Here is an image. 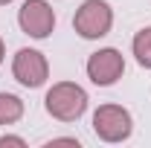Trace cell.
<instances>
[{"mask_svg": "<svg viewBox=\"0 0 151 148\" xmlns=\"http://www.w3.org/2000/svg\"><path fill=\"white\" fill-rule=\"evenodd\" d=\"M44 108L58 122H76L87 111V90L76 81H55L44 96Z\"/></svg>", "mask_w": 151, "mask_h": 148, "instance_id": "cell-1", "label": "cell"}, {"mask_svg": "<svg viewBox=\"0 0 151 148\" xmlns=\"http://www.w3.org/2000/svg\"><path fill=\"white\" fill-rule=\"evenodd\" d=\"M113 26V9L111 3L105 0H84L78 9H76V18H73V29L84 41H99L111 32Z\"/></svg>", "mask_w": 151, "mask_h": 148, "instance_id": "cell-2", "label": "cell"}, {"mask_svg": "<svg viewBox=\"0 0 151 148\" xmlns=\"http://www.w3.org/2000/svg\"><path fill=\"white\" fill-rule=\"evenodd\" d=\"M134 131L131 111L122 105H99L93 113V134L102 142H125Z\"/></svg>", "mask_w": 151, "mask_h": 148, "instance_id": "cell-3", "label": "cell"}, {"mask_svg": "<svg viewBox=\"0 0 151 148\" xmlns=\"http://www.w3.org/2000/svg\"><path fill=\"white\" fill-rule=\"evenodd\" d=\"M18 26L23 35L44 41L55 29V12H52V6L47 0H23L18 9Z\"/></svg>", "mask_w": 151, "mask_h": 148, "instance_id": "cell-4", "label": "cell"}, {"mask_svg": "<svg viewBox=\"0 0 151 148\" xmlns=\"http://www.w3.org/2000/svg\"><path fill=\"white\" fill-rule=\"evenodd\" d=\"M84 70H87V78L93 81L96 87H111V84H116V81L122 78V73H125V55H122L119 50H113V47L96 50L93 55L87 58Z\"/></svg>", "mask_w": 151, "mask_h": 148, "instance_id": "cell-5", "label": "cell"}, {"mask_svg": "<svg viewBox=\"0 0 151 148\" xmlns=\"http://www.w3.org/2000/svg\"><path fill=\"white\" fill-rule=\"evenodd\" d=\"M12 75H15V81L23 84V87H41L50 78V61H47L44 52L23 47L12 58Z\"/></svg>", "mask_w": 151, "mask_h": 148, "instance_id": "cell-6", "label": "cell"}, {"mask_svg": "<svg viewBox=\"0 0 151 148\" xmlns=\"http://www.w3.org/2000/svg\"><path fill=\"white\" fill-rule=\"evenodd\" d=\"M23 111L26 108H23V99L20 96H15V93H0V128L20 122Z\"/></svg>", "mask_w": 151, "mask_h": 148, "instance_id": "cell-7", "label": "cell"}, {"mask_svg": "<svg viewBox=\"0 0 151 148\" xmlns=\"http://www.w3.org/2000/svg\"><path fill=\"white\" fill-rule=\"evenodd\" d=\"M131 52H134V58H137V64H139V67L151 70V26H142V29L134 35Z\"/></svg>", "mask_w": 151, "mask_h": 148, "instance_id": "cell-8", "label": "cell"}, {"mask_svg": "<svg viewBox=\"0 0 151 148\" xmlns=\"http://www.w3.org/2000/svg\"><path fill=\"white\" fill-rule=\"evenodd\" d=\"M9 145L26 148V139H23V137H12V134H3V137H0V148H9Z\"/></svg>", "mask_w": 151, "mask_h": 148, "instance_id": "cell-9", "label": "cell"}, {"mask_svg": "<svg viewBox=\"0 0 151 148\" xmlns=\"http://www.w3.org/2000/svg\"><path fill=\"white\" fill-rule=\"evenodd\" d=\"M47 145L52 148V145H73V148H78V139L76 137H55V139H50Z\"/></svg>", "mask_w": 151, "mask_h": 148, "instance_id": "cell-10", "label": "cell"}, {"mask_svg": "<svg viewBox=\"0 0 151 148\" xmlns=\"http://www.w3.org/2000/svg\"><path fill=\"white\" fill-rule=\"evenodd\" d=\"M3 58H6V44H3V38H0V64H3Z\"/></svg>", "mask_w": 151, "mask_h": 148, "instance_id": "cell-11", "label": "cell"}, {"mask_svg": "<svg viewBox=\"0 0 151 148\" xmlns=\"http://www.w3.org/2000/svg\"><path fill=\"white\" fill-rule=\"evenodd\" d=\"M9 3H12V0H0V6H9Z\"/></svg>", "mask_w": 151, "mask_h": 148, "instance_id": "cell-12", "label": "cell"}]
</instances>
